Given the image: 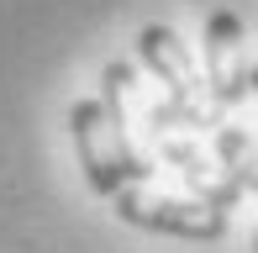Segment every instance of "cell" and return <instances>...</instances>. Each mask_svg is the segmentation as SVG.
Segmentation results:
<instances>
[{
    "instance_id": "7a4b0ae2",
    "label": "cell",
    "mask_w": 258,
    "mask_h": 253,
    "mask_svg": "<svg viewBox=\"0 0 258 253\" xmlns=\"http://www.w3.org/2000/svg\"><path fill=\"white\" fill-rule=\"evenodd\" d=\"M132 42H137V58H143V69L158 79L163 90H169V111H158V116L211 132V126H216V111L201 100V79H195V64H190V53H184L179 32L153 21V27H143Z\"/></svg>"
},
{
    "instance_id": "277c9868",
    "label": "cell",
    "mask_w": 258,
    "mask_h": 253,
    "mask_svg": "<svg viewBox=\"0 0 258 253\" xmlns=\"http://www.w3.org/2000/svg\"><path fill=\"white\" fill-rule=\"evenodd\" d=\"M206 69H211V106H237L248 95V58H242V21L237 11L206 16Z\"/></svg>"
},
{
    "instance_id": "6da1fadb",
    "label": "cell",
    "mask_w": 258,
    "mask_h": 253,
    "mask_svg": "<svg viewBox=\"0 0 258 253\" xmlns=\"http://www.w3.org/2000/svg\"><path fill=\"white\" fill-rule=\"evenodd\" d=\"M69 132H74L79 169H85V179H90L95 195L111 201L116 190L143 185V179H148V158L137 153V148H126L121 137L111 132L100 100H74V106H69Z\"/></svg>"
},
{
    "instance_id": "52a82bcc",
    "label": "cell",
    "mask_w": 258,
    "mask_h": 253,
    "mask_svg": "<svg viewBox=\"0 0 258 253\" xmlns=\"http://www.w3.org/2000/svg\"><path fill=\"white\" fill-rule=\"evenodd\" d=\"M248 90H258V64H253V69H248Z\"/></svg>"
},
{
    "instance_id": "5b68a950",
    "label": "cell",
    "mask_w": 258,
    "mask_h": 253,
    "mask_svg": "<svg viewBox=\"0 0 258 253\" xmlns=\"http://www.w3.org/2000/svg\"><path fill=\"white\" fill-rule=\"evenodd\" d=\"M158 148H163V158H169V164L179 169V174L190 179V185H195V201H206V206H216V211H232V201H237L242 190L232 185L227 174H216V169H211V164H206L201 153H195L190 143H179V137H163Z\"/></svg>"
},
{
    "instance_id": "8992f818",
    "label": "cell",
    "mask_w": 258,
    "mask_h": 253,
    "mask_svg": "<svg viewBox=\"0 0 258 253\" xmlns=\"http://www.w3.org/2000/svg\"><path fill=\"white\" fill-rule=\"evenodd\" d=\"M216 158H221V174L237 190H258V143L248 132H237V126L216 132Z\"/></svg>"
},
{
    "instance_id": "3957f363",
    "label": "cell",
    "mask_w": 258,
    "mask_h": 253,
    "mask_svg": "<svg viewBox=\"0 0 258 253\" xmlns=\"http://www.w3.org/2000/svg\"><path fill=\"white\" fill-rule=\"evenodd\" d=\"M116 216L126 227H143V232H163V237H184V243H216L227 232V211L195 201V195H158V190H143V185H126L111 195Z\"/></svg>"
}]
</instances>
